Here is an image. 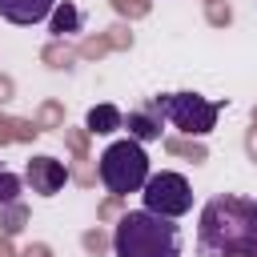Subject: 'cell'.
I'll return each instance as SVG.
<instances>
[{
  "mask_svg": "<svg viewBox=\"0 0 257 257\" xmlns=\"http://www.w3.org/2000/svg\"><path fill=\"white\" fill-rule=\"evenodd\" d=\"M197 253L201 257H257V201L221 193L205 201L197 217Z\"/></svg>",
  "mask_w": 257,
  "mask_h": 257,
  "instance_id": "1",
  "label": "cell"
},
{
  "mask_svg": "<svg viewBox=\"0 0 257 257\" xmlns=\"http://www.w3.org/2000/svg\"><path fill=\"white\" fill-rule=\"evenodd\" d=\"M157 108H161V116L173 128H181L189 137H209L213 124H217V112H221V104L209 100V96H201V92H169V96H157Z\"/></svg>",
  "mask_w": 257,
  "mask_h": 257,
  "instance_id": "4",
  "label": "cell"
},
{
  "mask_svg": "<svg viewBox=\"0 0 257 257\" xmlns=\"http://www.w3.org/2000/svg\"><path fill=\"white\" fill-rule=\"evenodd\" d=\"M116 257H181V229L153 209H128L112 229Z\"/></svg>",
  "mask_w": 257,
  "mask_h": 257,
  "instance_id": "2",
  "label": "cell"
},
{
  "mask_svg": "<svg viewBox=\"0 0 257 257\" xmlns=\"http://www.w3.org/2000/svg\"><path fill=\"white\" fill-rule=\"evenodd\" d=\"M24 181H28L32 193L56 197V193L68 185V169H64V161H56V157H32L28 169H24Z\"/></svg>",
  "mask_w": 257,
  "mask_h": 257,
  "instance_id": "6",
  "label": "cell"
},
{
  "mask_svg": "<svg viewBox=\"0 0 257 257\" xmlns=\"http://www.w3.org/2000/svg\"><path fill=\"white\" fill-rule=\"evenodd\" d=\"M76 24H80L76 8H68V4H56L52 8V32H72Z\"/></svg>",
  "mask_w": 257,
  "mask_h": 257,
  "instance_id": "11",
  "label": "cell"
},
{
  "mask_svg": "<svg viewBox=\"0 0 257 257\" xmlns=\"http://www.w3.org/2000/svg\"><path fill=\"white\" fill-rule=\"evenodd\" d=\"M161 120H165V116H161V108H157V100H153L149 108L128 112V137L141 141V145H145V141H157V137H161Z\"/></svg>",
  "mask_w": 257,
  "mask_h": 257,
  "instance_id": "8",
  "label": "cell"
},
{
  "mask_svg": "<svg viewBox=\"0 0 257 257\" xmlns=\"http://www.w3.org/2000/svg\"><path fill=\"white\" fill-rule=\"evenodd\" d=\"M96 173H100V181H104L108 193L128 197V193H141V189H145V181H149L153 169H149L145 145L133 141V137H124V141H112V145L96 157Z\"/></svg>",
  "mask_w": 257,
  "mask_h": 257,
  "instance_id": "3",
  "label": "cell"
},
{
  "mask_svg": "<svg viewBox=\"0 0 257 257\" xmlns=\"http://www.w3.org/2000/svg\"><path fill=\"white\" fill-rule=\"evenodd\" d=\"M141 197H145V209H153L161 217H173V221L193 209V185L181 173H149Z\"/></svg>",
  "mask_w": 257,
  "mask_h": 257,
  "instance_id": "5",
  "label": "cell"
},
{
  "mask_svg": "<svg viewBox=\"0 0 257 257\" xmlns=\"http://www.w3.org/2000/svg\"><path fill=\"white\" fill-rule=\"evenodd\" d=\"M56 4H60V0H0V16H4L8 24H20V28H28V24H40V20H48Z\"/></svg>",
  "mask_w": 257,
  "mask_h": 257,
  "instance_id": "7",
  "label": "cell"
},
{
  "mask_svg": "<svg viewBox=\"0 0 257 257\" xmlns=\"http://www.w3.org/2000/svg\"><path fill=\"white\" fill-rule=\"evenodd\" d=\"M88 133H116L120 124H124V112L116 108V104H96V108H88Z\"/></svg>",
  "mask_w": 257,
  "mask_h": 257,
  "instance_id": "9",
  "label": "cell"
},
{
  "mask_svg": "<svg viewBox=\"0 0 257 257\" xmlns=\"http://www.w3.org/2000/svg\"><path fill=\"white\" fill-rule=\"evenodd\" d=\"M16 197H20V177L0 169V209H12V205H16Z\"/></svg>",
  "mask_w": 257,
  "mask_h": 257,
  "instance_id": "10",
  "label": "cell"
}]
</instances>
